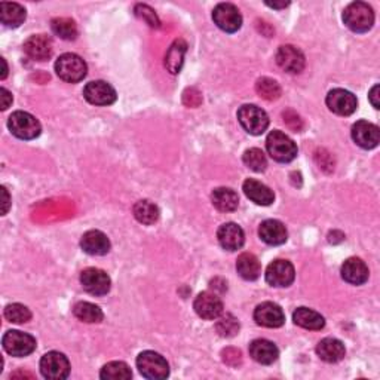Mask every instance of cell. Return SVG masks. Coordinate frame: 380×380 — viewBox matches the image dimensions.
<instances>
[{
  "instance_id": "obj_1",
  "label": "cell",
  "mask_w": 380,
  "mask_h": 380,
  "mask_svg": "<svg viewBox=\"0 0 380 380\" xmlns=\"http://www.w3.org/2000/svg\"><path fill=\"white\" fill-rule=\"evenodd\" d=\"M343 22L355 33H365L374 24L373 8L364 2H354L345 9Z\"/></svg>"
},
{
  "instance_id": "obj_2",
  "label": "cell",
  "mask_w": 380,
  "mask_h": 380,
  "mask_svg": "<svg viewBox=\"0 0 380 380\" xmlns=\"http://www.w3.org/2000/svg\"><path fill=\"white\" fill-rule=\"evenodd\" d=\"M266 149L276 162L288 164L296 159L297 146L283 131H272L266 140Z\"/></svg>"
},
{
  "instance_id": "obj_3",
  "label": "cell",
  "mask_w": 380,
  "mask_h": 380,
  "mask_svg": "<svg viewBox=\"0 0 380 380\" xmlns=\"http://www.w3.org/2000/svg\"><path fill=\"white\" fill-rule=\"evenodd\" d=\"M55 72L60 79L69 84H77L84 81L88 67L86 63L76 54H63L55 63Z\"/></svg>"
},
{
  "instance_id": "obj_4",
  "label": "cell",
  "mask_w": 380,
  "mask_h": 380,
  "mask_svg": "<svg viewBox=\"0 0 380 380\" xmlns=\"http://www.w3.org/2000/svg\"><path fill=\"white\" fill-rule=\"evenodd\" d=\"M8 128L21 140H33L40 136V122L27 111H15L8 119Z\"/></svg>"
},
{
  "instance_id": "obj_5",
  "label": "cell",
  "mask_w": 380,
  "mask_h": 380,
  "mask_svg": "<svg viewBox=\"0 0 380 380\" xmlns=\"http://www.w3.org/2000/svg\"><path fill=\"white\" fill-rule=\"evenodd\" d=\"M137 368L143 377L150 380H162L170 376V365L162 355L153 351H144L137 358Z\"/></svg>"
},
{
  "instance_id": "obj_6",
  "label": "cell",
  "mask_w": 380,
  "mask_h": 380,
  "mask_svg": "<svg viewBox=\"0 0 380 380\" xmlns=\"http://www.w3.org/2000/svg\"><path fill=\"white\" fill-rule=\"evenodd\" d=\"M238 120L241 127L251 136H262L269 127V116L266 111L254 104H245L238 110Z\"/></svg>"
},
{
  "instance_id": "obj_7",
  "label": "cell",
  "mask_w": 380,
  "mask_h": 380,
  "mask_svg": "<svg viewBox=\"0 0 380 380\" xmlns=\"http://www.w3.org/2000/svg\"><path fill=\"white\" fill-rule=\"evenodd\" d=\"M40 373L45 379L63 380L70 374V363L61 352H48L40 360Z\"/></svg>"
},
{
  "instance_id": "obj_8",
  "label": "cell",
  "mask_w": 380,
  "mask_h": 380,
  "mask_svg": "<svg viewBox=\"0 0 380 380\" xmlns=\"http://www.w3.org/2000/svg\"><path fill=\"white\" fill-rule=\"evenodd\" d=\"M3 349L13 356H27L36 349V339L27 333L18 330H9L2 339Z\"/></svg>"
},
{
  "instance_id": "obj_9",
  "label": "cell",
  "mask_w": 380,
  "mask_h": 380,
  "mask_svg": "<svg viewBox=\"0 0 380 380\" xmlns=\"http://www.w3.org/2000/svg\"><path fill=\"white\" fill-rule=\"evenodd\" d=\"M212 19L219 29L226 33L238 31L242 26V15L239 9L232 3H219L212 10Z\"/></svg>"
},
{
  "instance_id": "obj_10",
  "label": "cell",
  "mask_w": 380,
  "mask_h": 380,
  "mask_svg": "<svg viewBox=\"0 0 380 380\" xmlns=\"http://www.w3.org/2000/svg\"><path fill=\"white\" fill-rule=\"evenodd\" d=\"M326 103L333 113L339 116H351L356 107H358L356 97L351 91H346V89L342 88H336L330 91L326 98Z\"/></svg>"
},
{
  "instance_id": "obj_11",
  "label": "cell",
  "mask_w": 380,
  "mask_h": 380,
  "mask_svg": "<svg viewBox=\"0 0 380 380\" xmlns=\"http://www.w3.org/2000/svg\"><path fill=\"white\" fill-rule=\"evenodd\" d=\"M296 271L288 260H275L266 269V283L272 287H290L294 283Z\"/></svg>"
},
{
  "instance_id": "obj_12",
  "label": "cell",
  "mask_w": 380,
  "mask_h": 380,
  "mask_svg": "<svg viewBox=\"0 0 380 380\" xmlns=\"http://www.w3.org/2000/svg\"><path fill=\"white\" fill-rule=\"evenodd\" d=\"M81 284L85 292L93 296H106L111 287L110 276L95 267H89L81 274Z\"/></svg>"
},
{
  "instance_id": "obj_13",
  "label": "cell",
  "mask_w": 380,
  "mask_h": 380,
  "mask_svg": "<svg viewBox=\"0 0 380 380\" xmlns=\"http://www.w3.org/2000/svg\"><path fill=\"white\" fill-rule=\"evenodd\" d=\"M84 97L94 106H110L116 102L115 88L104 81H94L86 84Z\"/></svg>"
},
{
  "instance_id": "obj_14",
  "label": "cell",
  "mask_w": 380,
  "mask_h": 380,
  "mask_svg": "<svg viewBox=\"0 0 380 380\" xmlns=\"http://www.w3.org/2000/svg\"><path fill=\"white\" fill-rule=\"evenodd\" d=\"M254 321L266 328H279L284 326L285 315L281 306L272 301H264L254 310Z\"/></svg>"
},
{
  "instance_id": "obj_15",
  "label": "cell",
  "mask_w": 380,
  "mask_h": 380,
  "mask_svg": "<svg viewBox=\"0 0 380 380\" xmlns=\"http://www.w3.org/2000/svg\"><path fill=\"white\" fill-rule=\"evenodd\" d=\"M276 63L283 70L297 74L305 69V55L293 45H284L279 47L276 52Z\"/></svg>"
},
{
  "instance_id": "obj_16",
  "label": "cell",
  "mask_w": 380,
  "mask_h": 380,
  "mask_svg": "<svg viewBox=\"0 0 380 380\" xmlns=\"http://www.w3.org/2000/svg\"><path fill=\"white\" fill-rule=\"evenodd\" d=\"M193 309L200 318L217 319L223 314V301L217 294L204 292L195 299Z\"/></svg>"
},
{
  "instance_id": "obj_17",
  "label": "cell",
  "mask_w": 380,
  "mask_h": 380,
  "mask_svg": "<svg viewBox=\"0 0 380 380\" xmlns=\"http://www.w3.org/2000/svg\"><path fill=\"white\" fill-rule=\"evenodd\" d=\"M352 138L363 149H374L380 141V131L372 122L358 120L352 127Z\"/></svg>"
},
{
  "instance_id": "obj_18",
  "label": "cell",
  "mask_w": 380,
  "mask_h": 380,
  "mask_svg": "<svg viewBox=\"0 0 380 380\" xmlns=\"http://www.w3.org/2000/svg\"><path fill=\"white\" fill-rule=\"evenodd\" d=\"M217 239L225 250L238 251L239 248H242L245 235L237 223H225L217 230Z\"/></svg>"
},
{
  "instance_id": "obj_19",
  "label": "cell",
  "mask_w": 380,
  "mask_h": 380,
  "mask_svg": "<svg viewBox=\"0 0 380 380\" xmlns=\"http://www.w3.org/2000/svg\"><path fill=\"white\" fill-rule=\"evenodd\" d=\"M368 267L367 264L358 259V257H351L342 264V278L346 283L352 285H363L368 281Z\"/></svg>"
},
{
  "instance_id": "obj_20",
  "label": "cell",
  "mask_w": 380,
  "mask_h": 380,
  "mask_svg": "<svg viewBox=\"0 0 380 380\" xmlns=\"http://www.w3.org/2000/svg\"><path fill=\"white\" fill-rule=\"evenodd\" d=\"M24 52L31 60L45 61L52 55V40L45 35L31 36L24 42Z\"/></svg>"
},
{
  "instance_id": "obj_21",
  "label": "cell",
  "mask_w": 380,
  "mask_h": 380,
  "mask_svg": "<svg viewBox=\"0 0 380 380\" xmlns=\"http://www.w3.org/2000/svg\"><path fill=\"white\" fill-rule=\"evenodd\" d=\"M242 190H244L245 196L251 199L253 203L257 205L267 207L275 200V195H274L272 190L266 184L254 180V178H248V180H245Z\"/></svg>"
},
{
  "instance_id": "obj_22",
  "label": "cell",
  "mask_w": 380,
  "mask_h": 380,
  "mask_svg": "<svg viewBox=\"0 0 380 380\" xmlns=\"http://www.w3.org/2000/svg\"><path fill=\"white\" fill-rule=\"evenodd\" d=\"M81 247L86 254L104 255L110 251V241L103 232L88 230L81 239Z\"/></svg>"
},
{
  "instance_id": "obj_23",
  "label": "cell",
  "mask_w": 380,
  "mask_h": 380,
  "mask_svg": "<svg viewBox=\"0 0 380 380\" xmlns=\"http://www.w3.org/2000/svg\"><path fill=\"white\" fill-rule=\"evenodd\" d=\"M259 237L267 245H283L287 242L288 232L279 220H264L259 228Z\"/></svg>"
},
{
  "instance_id": "obj_24",
  "label": "cell",
  "mask_w": 380,
  "mask_h": 380,
  "mask_svg": "<svg viewBox=\"0 0 380 380\" xmlns=\"http://www.w3.org/2000/svg\"><path fill=\"white\" fill-rule=\"evenodd\" d=\"M250 355L253 356V360L259 364L269 365L278 360L279 351L276 348V345L272 343L271 340L257 339L253 340L250 345Z\"/></svg>"
},
{
  "instance_id": "obj_25",
  "label": "cell",
  "mask_w": 380,
  "mask_h": 380,
  "mask_svg": "<svg viewBox=\"0 0 380 380\" xmlns=\"http://www.w3.org/2000/svg\"><path fill=\"white\" fill-rule=\"evenodd\" d=\"M317 354L322 361L333 364V363L342 361L345 358L346 351H345V345L340 340L327 338V339H322L318 343Z\"/></svg>"
},
{
  "instance_id": "obj_26",
  "label": "cell",
  "mask_w": 380,
  "mask_h": 380,
  "mask_svg": "<svg viewBox=\"0 0 380 380\" xmlns=\"http://www.w3.org/2000/svg\"><path fill=\"white\" fill-rule=\"evenodd\" d=\"M293 321L296 326L306 330H314V331L322 330L324 326H326V319H324V317L309 308L296 309L293 314Z\"/></svg>"
},
{
  "instance_id": "obj_27",
  "label": "cell",
  "mask_w": 380,
  "mask_h": 380,
  "mask_svg": "<svg viewBox=\"0 0 380 380\" xmlns=\"http://www.w3.org/2000/svg\"><path fill=\"white\" fill-rule=\"evenodd\" d=\"M187 51V43L183 39H177L173 42L168 52L165 55V67L171 74H178L184 63V54Z\"/></svg>"
},
{
  "instance_id": "obj_28",
  "label": "cell",
  "mask_w": 380,
  "mask_h": 380,
  "mask_svg": "<svg viewBox=\"0 0 380 380\" xmlns=\"http://www.w3.org/2000/svg\"><path fill=\"white\" fill-rule=\"evenodd\" d=\"M212 205H214L221 212L235 211L239 205V198L235 190L229 187H219L211 195Z\"/></svg>"
},
{
  "instance_id": "obj_29",
  "label": "cell",
  "mask_w": 380,
  "mask_h": 380,
  "mask_svg": "<svg viewBox=\"0 0 380 380\" xmlns=\"http://www.w3.org/2000/svg\"><path fill=\"white\" fill-rule=\"evenodd\" d=\"M237 271L247 281H255L262 274V264L254 254L242 253L237 260Z\"/></svg>"
},
{
  "instance_id": "obj_30",
  "label": "cell",
  "mask_w": 380,
  "mask_h": 380,
  "mask_svg": "<svg viewBox=\"0 0 380 380\" xmlns=\"http://www.w3.org/2000/svg\"><path fill=\"white\" fill-rule=\"evenodd\" d=\"M26 9L18 3L2 2L0 3V21L3 22L6 27H19L22 22L26 21Z\"/></svg>"
},
{
  "instance_id": "obj_31",
  "label": "cell",
  "mask_w": 380,
  "mask_h": 380,
  "mask_svg": "<svg viewBox=\"0 0 380 380\" xmlns=\"http://www.w3.org/2000/svg\"><path fill=\"white\" fill-rule=\"evenodd\" d=\"M73 314L77 319L88 324L102 322L104 318L103 310L97 305L89 303V301H79V303H76L73 308Z\"/></svg>"
},
{
  "instance_id": "obj_32",
  "label": "cell",
  "mask_w": 380,
  "mask_h": 380,
  "mask_svg": "<svg viewBox=\"0 0 380 380\" xmlns=\"http://www.w3.org/2000/svg\"><path fill=\"white\" fill-rule=\"evenodd\" d=\"M132 212L140 223H143V225H148V226L153 225V223H156L159 219V208L148 199L138 200V203L134 205Z\"/></svg>"
},
{
  "instance_id": "obj_33",
  "label": "cell",
  "mask_w": 380,
  "mask_h": 380,
  "mask_svg": "<svg viewBox=\"0 0 380 380\" xmlns=\"http://www.w3.org/2000/svg\"><path fill=\"white\" fill-rule=\"evenodd\" d=\"M51 29L54 35H57L60 39L64 40H74L77 38V26L76 22L70 18H54L51 21Z\"/></svg>"
},
{
  "instance_id": "obj_34",
  "label": "cell",
  "mask_w": 380,
  "mask_h": 380,
  "mask_svg": "<svg viewBox=\"0 0 380 380\" xmlns=\"http://www.w3.org/2000/svg\"><path fill=\"white\" fill-rule=\"evenodd\" d=\"M100 377L103 380H128L132 377V372L128 364L122 361H111L102 368Z\"/></svg>"
},
{
  "instance_id": "obj_35",
  "label": "cell",
  "mask_w": 380,
  "mask_h": 380,
  "mask_svg": "<svg viewBox=\"0 0 380 380\" xmlns=\"http://www.w3.org/2000/svg\"><path fill=\"white\" fill-rule=\"evenodd\" d=\"M255 91L262 98L269 100V102H274V100L281 97V86L276 81L269 79V77H262V79L257 81Z\"/></svg>"
},
{
  "instance_id": "obj_36",
  "label": "cell",
  "mask_w": 380,
  "mask_h": 380,
  "mask_svg": "<svg viewBox=\"0 0 380 380\" xmlns=\"http://www.w3.org/2000/svg\"><path fill=\"white\" fill-rule=\"evenodd\" d=\"M242 161L251 171H255V173H263L267 166V159L264 153L260 149H255V148L245 150Z\"/></svg>"
},
{
  "instance_id": "obj_37",
  "label": "cell",
  "mask_w": 380,
  "mask_h": 380,
  "mask_svg": "<svg viewBox=\"0 0 380 380\" xmlns=\"http://www.w3.org/2000/svg\"><path fill=\"white\" fill-rule=\"evenodd\" d=\"M3 315L8 321L15 322V324H24L29 322L31 319V312L27 306L19 305V303H13L8 305L5 308Z\"/></svg>"
},
{
  "instance_id": "obj_38",
  "label": "cell",
  "mask_w": 380,
  "mask_h": 380,
  "mask_svg": "<svg viewBox=\"0 0 380 380\" xmlns=\"http://www.w3.org/2000/svg\"><path fill=\"white\" fill-rule=\"evenodd\" d=\"M216 328L221 338H232L239 331V322L233 315H226L220 318Z\"/></svg>"
},
{
  "instance_id": "obj_39",
  "label": "cell",
  "mask_w": 380,
  "mask_h": 380,
  "mask_svg": "<svg viewBox=\"0 0 380 380\" xmlns=\"http://www.w3.org/2000/svg\"><path fill=\"white\" fill-rule=\"evenodd\" d=\"M136 14L140 18H143L144 21H146L150 27L158 29L161 26V22H159L158 17H156V14L153 13V9L149 8L148 5H137L136 6Z\"/></svg>"
},
{
  "instance_id": "obj_40",
  "label": "cell",
  "mask_w": 380,
  "mask_h": 380,
  "mask_svg": "<svg viewBox=\"0 0 380 380\" xmlns=\"http://www.w3.org/2000/svg\"><path fill=\"white\" fill-rule=\"evenodd\" d=\"M0 93H2V110H6L13 104V94H10L6 88L0 89Z\"/></svg>"
},
{
  "instance_id": "obj_41",
  "label": "cell",
  "mask_w": 380,
  "mask_h": 380,
  "mask_svg": "<svg viewBox=\"0 0 380 380\" xmlns=\"http://www.w3.org/2000/svg\"><path fill=\"white\" fill-rule=\"evenodd\" d=\"M379 85H374L373 88H372V91H370V94H368V97H370V103L373 104V107L374 109H379Z\"/></svg>"
},
{
  "instance_id": "obj_42",
  "label": "cell",
  "mask_w": 380,
  "mask_h": 380,
  "mask_svg": "<svg viewBox=\"0 0 380 380\" xmlns=\"http://www.w3.org/2000/svg\"><path fill=\"white\" fill-rule=\"evenodd\" d=\"M2 195H3V209H2V214L5 216L6 212L9 211V207H10V199H9V193L8 190L5 187H2Z\"/></svg>"
},
{
  "instance_id": "obj_43",
  "label": "cell",
  "mask_w": 380,
  "mask_h": 380,
  "mask_svg": "<svg viewBox=\"0 0 380 380\" xmlns=\"http://www.w3.org/2000/svg\"><path fill=\"white\" fill-rule=\"evenodd\" d=\"M267 6H271V8H274V9H283V8H287L290 3L288 2H285V3H266Z\"/></svg>"
},
{
  "instance_id": "obj_44",
  "label": "cell",
  "mask_w": 380,
  "mask_h": 380,
  "mask_svg": "<svg viewBox=\"0 0 380 380\" xmlns=\"http://www.w3.org/2000/svg\"><path fill=\"white\" fill-rule=\"evenodd\" d=\"M2 64H3V73H2V79H5V77L8 76V65H6V61L2 58Z\"/></svg>"
},
{
  "instance_id": "obj_45",
  "label": "cell",
  "mask_w": 380,
  "mask_h": 380,
  "mask_svg": "<svg viewBox=\"0 0 380 380\" xmlns=\"http://www.w3.org/2000/svg\"><path fill=\"white\" fill-rule=\"evenodd\" d=\"M19 376H26V377H31L33 379V374L30 373H22V372H18V373H14L13 377H19Z\"/></svg>"
}]
</instances>
